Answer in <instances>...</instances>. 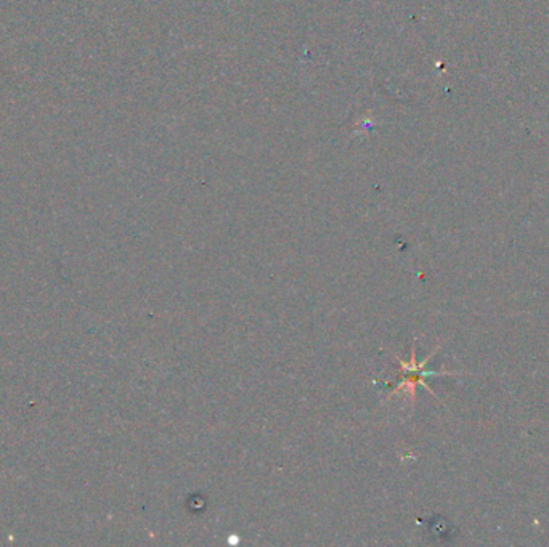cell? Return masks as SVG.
Wrapping results in <instances>:
<instances>
[{"label": "cell", "mask_w": 549, "mask_h": 547, "mask_svg": "<svg viewBox=\"0 0 549 547\" xmlns=\"http://www.w3.org/2000/svg\"><path fill=\"white\" fill-rule=\"evenodd\" d=\"M437 351H439V349H435L434 353ZM433 355H429V357L425 358V361L416 363V351H415V347H413L410 363H405L402 360H398L400 368H402V378H400V382H398V386H397V388L392 395H396L397 392H402V390H408L411 398H415V390H416V387L423 386L425 390H429V394L435 397L433 388L425 384V378H433V376H460V374H462V372L450 371H425V363L433 358Z\"/></svg>", "instance_id": "cell-1"}]
</instances>
